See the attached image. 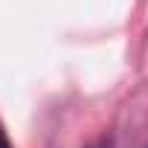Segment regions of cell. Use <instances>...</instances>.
I'll use <instances>...</instances> for the list:
<instances>
[{"mask_svg": "<svg viewBox=\"0 0 148 148\" xmlns=\"http://www.w3.org/2000/svg\"><path fill=\"white\" fill-rule=\"evenodd\" d=\"M0 148H15V145L9 142V136H6V131H3V125H0Z\"/></svg>", "mask_w": 148, "mask_h": 148, "instance_id": "1", "label": "cell"}, {"mask_svg": "<svg viewBox=\"0 0 148 148\" xmlns=\"http://www.w3.org/2000/svg\"><path fill=\"white\" fill-rule=\"evenodd\" d=\"M90 148H108V142H96V145H90Z\"/></svg>", "mask_w": 148, "mask_h": 148, "instance_id": "2", "label": "cell"}]
</instances>
